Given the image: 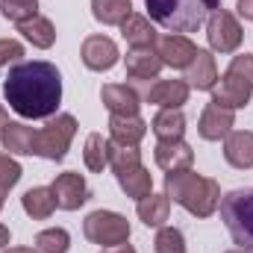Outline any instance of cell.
I'll list each match as a JSON object with an SVG mask.
<instances>
[{
	"label": "cell",
	"instance_id": "cell-8",
	"mask_svg": "<svg viewBox=\"0 0 253 253\" xmlns=\"http://www.w3.org/2000/svg\"><path fill=\"white\" fill-rule=\"evenodd\" d=\"M83 233L88 242H94L100 248H118V245H126V239H129V221L118 212L97 209L83 221Z\"/></svg>",
	"mask_w": 253,
	"mask_h": 253
},
{
	"label": "cell",
	"instance_id": "cell-15",
	"mask_svg": "<svg viewBox=\"0 0 253 253\" xmlns=\"http://www.w3.org/2000/svg\"><path fill=\"white\" fill-rule=\"evenodd\" d=\"M189 91L191 88L186 80H156L153 85L144 88V100L162 109H180L189 100Z\"/></svg>",
	"mask_w": 253,
	"mask_h": 253
},
{
	"label": "cell",
	"instance_id": "cell-23",
	"mask_svg": "<svg viewBox=\"0 0 253 253\" xmlns=\"http://www.w3.org/2000/svg\"><path fill=\"white\" fill-rule=\"evenodd\" d=\"M18 33H21L33 47H39V50H47V47H53V42H56V27H53V21L44 18V15H36L33 21L18 24Z\"/></svg>",
	"mask_w": 253,
	"mask_h": 253
},
{
	"label": "cell",
	"instance_id": "cell-24",
	"mask_svg": "<svg viewBox=\"0 0 253 253\" xmlns=\"http://www.w3.org/2000/svg\"><path fill=\"white\" fill-rule=\"evenodd\" d=\"M121 36H124V42L129 47H153L159 33L153 30V24L144 15H129L121 24Z\"/></svg>",
	"mask_w": 253,
	"mask_h": 253
},
{
	"label": "cell",
	"instance_id": "cell-22",
	"mask_svg": "<svg viewBox=\"0 0 253 253\" xmlns=\"http://www.w3.org/2000/svg\"><path fill=\"white\" fill-rule=\"evenodd\" d=\"M135 212H138L141 224H147V227H165V221H168V215H171V197L150 191L147 197L138 200Z\"/></svg>",
	"mask_w": 253,
	"mask_h": 253
},
{
	"label": "cell",
	"instance_id": "cell-7",
	"mask_svg": "<svg viewBox=\"0 0 253 253\" xmlns=\"http://www.w3.org/2000/svg\"><path fill=\"white\" fill-rule=\"evenodd\" d=\"M74 132H77V118L68 112L56 115L53 121H47V126L36 129V153L42 159H50V162L65 159V153L74 141Z\"/></svg>",
	"mask_w": 253,
	"mask_h": 253
},
{
	"label": "cell",
	"instance_id": "cell-2",
	"mask_svg": "<svg viewBox=\"0 0 253 253\" xmlns=\"http://www.w3.org/2000/svg\"><path fill=\"white\" fill-rule=\"evenodd\" d=\"M165 194L180 203L194 218H209L221 206V186L209 177H200L194 171H174L165 174Z\"/></svg>",
	"mask_w": 253,
	"mask_h": 253
},
{
	"label": "cell",
	"instance_id": "cell-26",
	"mask_svg": "<svg viewBox=\"0 0 253 253\" xmlns=\"http://www.w3.org/2000/svg\"><path fill=\"white\" fill-rule=\"evenodd\" d=\"M150 129L156 132L159 141H165V138H183V132H186V115L180 109H159L153 115V121H150Z\"/></svg>",
	"mask_w": 253,
	"mask_h": 253
},
{
	"label": "cell",
	"instance_id": "cell-5",
	"mask_svg": "<svg viewBox=\"0 0 253 253\" xmlns=\"http://www.w3.org/2000/svg\"><path fill=\"white\" fill-rule=\"evenodd\" d=\"M109 168L115 171V180L126 197H147L153 191V180H150V171L141 165V153L138 147H121V144H112L109 147Z\"/></svg>",
	"mask_w": 253,
	"mask_h": 253
},
{
	"label": "cell",
	"instance_id": "cell-37",
	"mask_svg": "<svg viewBox=\"0 0 253 253\" xmlns=\"http://www.w3.org/2000/svg\"><path fill=\"white\" fill-rule=\"evenodd\" d=\"M6 124H9V115H6V109L0 106V135H3V129H6Z\"/></svg>",
	"mask_w": 253,
	"mask_h": 253
},
{
	"label": "cell",
	"instance_id": "cell-4",
	"mask_svg": "<svg viewBox=\"0 0 253 253\" xmlns=\"http://www.w3.org/2000/svg\"><path fill=\"white\" fill-rule=\"evenodd\" d=\"M251 94H253V53H239V56H233L224 77H218V83L212 88V103L236 112V109L251 103Z\"/></svg>",
	"mask_w": 253,
	"mask_h": 253
},
{
	"label": "cell",
	"instance_id": "cell-31",
	"mask_svg": "<svg viewBox=\"0 0 253 253\" xmlns=\"http://www.w3.org/2000/svg\"><path fill=\"white\" fill-rule=\"evenodd\" d=\"M153 251L156 253H186V239L177 227H159L156 239H153Z\"/></svg>",
	"mask_w": 253,
	"mask_h": 253
},
{
	"label": "cell",
	"instance_id": "cell-30",
	"mask_svg": "<svg viewBox=\"0 0 253 253\" xmlns=\"http://www.w3.org/2000/svg\"><path fill=\"white\" fill-rule=\"evenodd\" d=\"M71 248V236L62 227H53V230H42L36 236V251L39 253H68Z\"/></svg>",
	"mask_w": 253,
	"mask_h": 253
},
{
	"label": "cell",
	"instance_id": "cell-20",
	"mask_svg": "<svg viewBox=\"0 0 253 253\" xmlns=\"http://www.w3.org/2000/svg\"><path fill=\"white\" fill-rule=\"evenodd\" d=\"M224 159L239 171L253 168V132H248V129L230 132L224 138Z\"/></svg>",
	"mask_w": 253,
	"mask_h": 253
},
{
	"label": "cell",
	"instance_id": "cell-12",
	"mask_svg": "<svg viewBox=\"0 0 253 253\" xmlns=\"http://www.w3.org/2000/svg\"><path fill=\"white\" fill-rule=\"evenodd\" d=\"M80 56H83V65L91 71H109V68H115L121 53L109 36H88L80 47Z\"/></svg>",
	"mask_w": 253,
	"mask_h": 253
},
{
	"label": "cell",
	"instance_id": "cell-28",
	"mask_svg": "<svg viewBox=\"0 0 253 253\" xmlns=\"http://www.w3.org/2000/svg\"><path fill=\"white\" fill-rule=\"evenodd\" d=\"M109 147H112L109 138H103L100 132H91V135L85 138V150H83L85 168L94 171V174H100V171L109 165Z\"/></svg>",
	"mask_w": 253,
	"mask_h": 253
},
{
	"label": "cell",
	"instance_id": "cell-32",
	"mask_svg": "<svg viewBox=\"0 0 253 253\" xmlns=\"http://www.w3.org/2000/svg\"><path fill=\"white\" fill-rule=\"evenodd\" d=\"M21 165L9 156V153H0V194H9V191L18 186L21 180Z\"/></svg>",
	"mask_w": 253,
	"mask_h": 253
},
{
	"label": "cell",
	"instance_id": "cell-11",
	"mask_svg": "<svg viewBox=\"0 0 253 253\" xmlns=\"http://www.w3.org/2000/svg\"><path fill=\"white\" fill-rule=\"evenodd\" d=\"M50 191H53V197H56V206L65 209V212H74V209H80V206L88 200V186H85L83 174H77V171L59 174V177L53 180Z\"/></svg>",
	"mask_w": 253,
	"mask_h": 253
},
{
	"label": "cell",
	"instance_id": "cell-19",
	"mask_svg": "<svg viewBox=\"0 0 253 253\" xmlns=\"http://www.w3.org/2000/svg\"><path fill=\"white\" fill-rule=\"evenodd\" d=\"M147 132V121L138 118V115H112L109 118V135H112V144H121V147H138V141L144 138Z\"/></svg>",
	"mask_w": 253,
	"mask_h": 253
},
{
	"label": "cell",
	"instance_id": "cell-17",
	"mask_svg": "<svg viewBox=\"0 0 253 253\" xmlns=\"http://www.w3.org/2000/svg\"><path fill=\"white\" fill-rule=\"evenodd\" d=\"M159 71H162V59L153 47H132L126 53V77L132 83H147L159 77Z\"/></svg>",
	"mask_w": 253,
	"mask_h": 253
},
{
	"label": "cell",
	"instance_id": "cell-9",
	"mask_svg": "<svg viewBox=\"0 0 253 253\" xmlns=\"http://www.w3.org/2000/svg\"><path fill=\"white\" fill-rule=\"evenodd\" d=\"M206 39H209V47L218 50V53H236L242 47V24L227 12V9H215L209 18H206Z\"/></svg>",
	"mask_w": 253,
	"mask_h": 253
},
{
	"label": "cell",
	"instance_id": "cell-35",
	"mask_svg": "<svg viewBox=\"0 0 253 253\" xmlns=\"http://www.w3.org/2000/svg\"><path fill=\"white\" fill-rule=\"evenodd\" d=\"M100 253H135V248L132 245H118V248H106V251H100Z\"/></svg>",
	"mask_w": 253,
	"mask_h": 253
},
{
	"label": "cell",
	"instance_id": "cell-40",
	"mask_svg": "<svg viewBox=\"0 0 253 253\" xmlns=\"http://www.w3.org/2000/svg\"><path fill=\"white\" fill-rule=\"evenodd\" d=\"M227 253H245V251H227Z\"/></svg>",
	"mask_w": 253,
	"mask_h": 253
},
{
	"label": "cell",
	"instance_id": "cell-25",
	"mask_svg": "<svg viewBox=\"0 0 253 253\" xmlns=\"http://www.w3.org/2000/svg\"><path fill=\"white\" fill-rule=\"evenodd\" d=\"M21 206H24V212H27L33 221H44V218H50V215H53V209H56V197H53V191H50V189L36 186V189L24 191Z\"/></svg>",
	"mask_w": 253,
	"mask_h": 253
},
{
	"label": "cell",
	"instance_id": "cell-34",
	"mask_svg": "<svg viewBox=\"0 0 253 253\" xmlns=\"http://www.w3.org/2000/svg\"><path fill=\"white\" fill-rule=\"evenodd\" d=\"M239 15L245 21H253V0H239Z\"/></svg>",
	"mask_w": 253,
	"mask_h": 253
},
{
	"label": "cell",
	"instance_id": "cell-14",
	"mask_svg": "<svg viewBox=\"0 0 253 253\" xmlns=\"http://www.w3.org/2000/svg\"><path fill=\"white\" fill-rule=\"evenodd\" d=\"M233 124H236L233 109H224L218 103H206V109L200 112V121H197V132L206 141H221L233 132Z\"/></svg>",
	"mask_w": 253,
	"mask_h": 253
},
{
	"label": "cell",
	"instance_id": "cell-39",
	"mask_svg": "<svg viewBox=\"0 0 253 253\" xmlns=\"http://www.w3.org/2000/svg\"><path fill=\"white\" fill-rule=\"evenodd\" d=\"M3 200H6V194H0V209H3Z\"/></svg>",
	"mask_w": 253,
	"mask_h": 253
},
{
	"label": "cell",
	"instance_id": "cell-27",
	"mask_svg": "<svg viewBox=\"0 0 253 253\" xmlns=\"http://www.w3.org/2000/svg\"><path fill=\"white\" fill-rule=\"evenodd\" d=\"M91 15L106 27H121L132 15V3L129 0H91Z\"/></svg>",
	"mask_w": 253,
	"mask_h": 253
},
{
	"label": "cell",
	"instance_id": "cell-36",
	"mask_svg": "<svg viewBox=\"0 0 253 253\" xmlns=\"http://www.w3.org/2000/svg\"><path fill=\"white\" fill-rule=\"evenodd\" d=\"M9 242H12V233H9V227H3V224H0V248H6Z\"/></svg>",
	"mask_w": 253,
	"mask_h": 253
},
{
	"label": "cell",
	"instance_id": "cell-21",
	"mask_svg": "<svg viewBox=\"0 0 253 253\" xmlns=\"http://www.w3.org/2000/svg\"><path fill=\"white\" fill-rule=\"evenodd\" d=\"M3 147L9 153H18V156H27V153H36V129L27 126L24 121H9L3 135H0Z\"/></svg>",
	"mask_w": 253,
	"mask_h": 253
},
{
	"label": "cell",
	"instance_id": "cell-1",
	"mask_svg": "<svg viewBox=\"0 0 253 253\" xmlns=\"http://www.w3.org/2000/svg\"><path fill=\"white\" fill-rule=\"evenodd\" d=\"M3 94L21 118H53L62 103V74L50 62H18L9 68Z\"/></svg>",
	"mask_w": 253,
	"mask_h": 253
},
{
	"label": "cell",
	"instance_id": "cell-6",
	"mask_svg": "<svg viewBox=\"0 0 253 253\" xmlns=\"http://www.w3.org/2000/svg\"><path fill=\"white\" fill-rule=\"evenodd\" d=\"M221 221L239 251L253 253V189H236L221 197Z\"/></svg>",
	"mask_w": 253,
	"mask_h": 253
},
{
	"label": "cell",
	"instance_id": "cell-33",
	"mask_svg": "<svg viewBox=\"0 0 253 253\" xmlns=\"http://www.w3.org/2000/svg\"><path fill=\"white\" fill-rule=\"evenodd\" d=\"M24 59V44L18 39H0V68L18 65Z\"/></svg>",
	"mask_w": 253,
	"mask_h": 253
},
{
	"label": "cell",
	"instance_id": "cell-10",
	"mask_svg": "<svg viewBox=\"0 0 253 253\" xmlns=\"http://www.w3.org/2000/svg\"><path fill=\"white\" fill-rule=\"evenodd\" d=\"M153 50L159 53L162 65H171V68H189L197 47L191 44L186 36L180 33H165V36H156L153 42Z\"/></svg>",
	"mask_w": 253,
	"mask_h": 253
},
{
	"label": "cell",
	"instance_id": "cell-3",
	"mask_svg": "<svg viewBox=\"0 0 253 253\" xmlns=\"http://www.w3.org/2000/svg\"><path fill=\"white\" fill-rule=\"evenodd\" d=\"M147 15L168 33H194L221 9V0H144Z\"/></svg>",
	"mask_w": 253,
	"mask_h": 253
},
{
	"label": "cell",
	"instance_id": "cell-29",
	"mask_svg": "<svg viewBox=\"0 0 253 253\" xmlns=\"http://www.w3.org/2000/svg\"><path fill=\"white\" fill-rule=\"evenodd\" d=\"M0 12L12 24H27L39 15V0H0Z\"/></svg>",
	"mask_w": 253,
	"mask_h": 253
},
{
	"label": "cell",
	"instance_id": "cell-18",
	"mask_svg": "<svg viewBox=\"0 0 253 253\" xmlns=\"http://www.w3.org/2000/svg\"><path fill=\"white\" fill-rule=\"evenodd\" d=\"M186 83L189 88H197V91H212L215 83H218V65H215V56L209 50H197L191 65L186 68Z\"/></svg>",
	"mask_w": 253,
	"mask_h": 253
},
{
	"label": "cell",
	"instance_id": "cell-38",
	"mask_svg": "<svg viewBox=\"0 0 253 253\" xmlns=\"http://www.w3.org/2000/svg\"><path fill=\"white\" fill-rule=\"evenodd\" d=\"M6 253H39L36 248H9Z\"/></svg>",
	"mask_w": 253,
	"mask_h": 253
},
{
	"label": "cell",
	"instance_id": "cell-13",
	"mask_svg": "<svg viewBox=\"0 0 253 253\" xmlns=\"http://www.w3.org/2000/svg\"><path fill=\"white\" fill-rule=\"evenodd\" d=\"M153 156H156V165H159L165 174L189 171L191 162H194V150H191L183 138H165V141H156Z\"/></svg>",
	"mask_w": 253,
	"mask_h": 253
},
{
	"label": "cell",
	"instance_id": "cell-16",
	"mask_svg": "<svg viewBox=\"0 0 253 253\" xmlns=\"http://www.w3.org/2000/svg\"><path fill=\"white\" fill-rule=\"evenodd\" d=\"M100 100L103 106L112 112V115H138V106H141V97L132 85L126 83H109L100 88Z\"/></svg>",
	"mask_w": 253,
	"mask_h": 253
}]
</instances>
